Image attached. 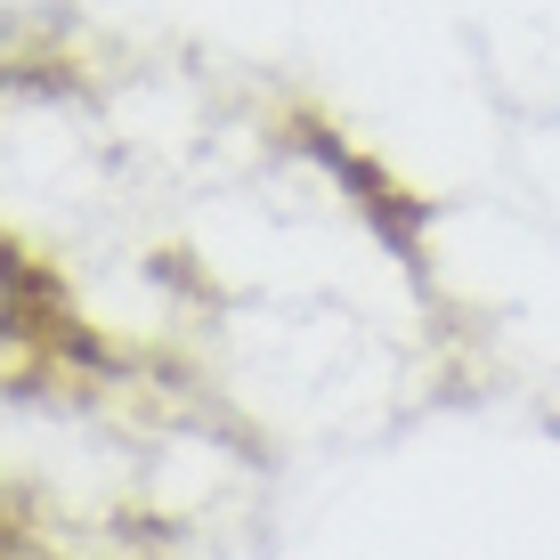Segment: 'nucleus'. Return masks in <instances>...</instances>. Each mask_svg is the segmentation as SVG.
Instances as JSON below:
<instances>
[{
    "label": "nucleus",
    "instance_id": "nucleus-1",
    "mask_svg": "<svg viewBox=\"0 0 560 560\" xmlns=\"http://www.w3.org/2000/svg\"><path fill=\"white\" fill-rule=\"evenodd\" d=\"M73 334V308L57 293L49 260L33 253L16 228H0V382L33 374L42 358H57V341Z\"/></svg>",
    "mask_w": 560,
    "mask_h": 560
},
{
    "label": "nucleus",
    "instance_id": "nucleus-2",
    "mask_svg": "<svg viewBox=\"0 0 560 560\" xmlns=\"http://www.w3.org/2000/svg\"><path fill=\"white\" fill-rule=\"evenodd\" d=\"M0 560H73L66 545H57L49 528H33V520H16V512H0Z\"/></svg>",
    "mask_w": 560,
    "mask_h": 560
}]
</instances>
